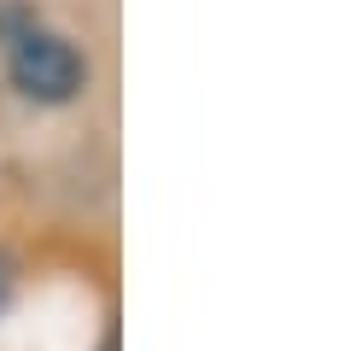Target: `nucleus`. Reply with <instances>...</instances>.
I'll list each match as a JSON object with an SVG mask.
<instances>
[{"label": "nucleus", "mask_w": 351, "mask_h": 351, "mask_svg": "<svg viewBox=\"0 0 351 351\" xmlns=\"http://www.w3.org/2000/svg\"><path fill=\"white\" fill-rule=\"evenodd\" d=\"M12 82L24 88L29 100L59 106L88 82V64H82V53H76L71 41L47 36V29H24V36L12 41Z\"/></svg>", "instance_id": "f257e3e1"}, {"label": "nucleus", "mask_w": 351, "mask_h": 351, "mask_svg": "<svg viewBox=\"0 0 351 351\" xmlns=\"http://www.w3.org/2000/svg\"><path fill=\"white\" fill-rule=\"evenodd\" d=\"M0 293H6V263H0Z\"/></svg>", "instance_id": "f03ea898"}, {"label": "nucleus", "mask_w": 351, "mask_h": 351, "mask_svg": "<svg viewBox=\"0 0 351 351\" xmlns=\"http://www.w3.org/2000/svg\"><path fill=\"white\" fill-rule=\"evenodd\" d=\"M106 351H117V339H106Z\"/></svg>", "instance_id": "7ed1b4c3"}]
</instances>
